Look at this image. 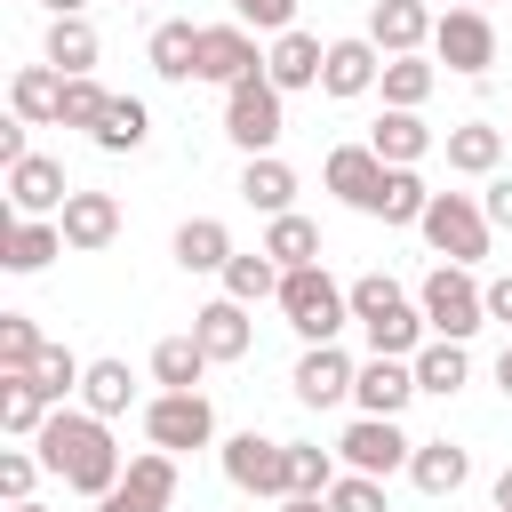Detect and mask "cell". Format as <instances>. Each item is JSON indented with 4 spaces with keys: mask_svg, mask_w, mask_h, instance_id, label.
<instances>
[{
    "mask_svg": "<svg viewBox=\"0 0 512 512\" xmlns=\"http://www.w3.org/2000/svg\"><path fill=\"white\" fill-rule=\"evenodd\" d=\"M384 160L368 152V144H336L328 152V192L344 200V208H360V216H376V200H384Z\"/></svg>",
    "mask_w": 512,
    "mask_h": 512,
    "instance_id": "9a60e30c",
    "label": "cell"
},
{
    "mask_svg": "<svg viewBox=\"0 0 512 512\" xmlns=\"http://www.w3.org/2000/svg\"><path fill=\"white\" fill-rule=\"evenodd\" d=\"M336 456H344V472L392 480V472H408L416 440L400 432V416H352V424H344V440H336Z\"/></svg>",
    "mask_w": 512,
    "mask_h": 512,
    "instance_id": "52a82bcc",
    "label": "cell"
},
{
    "mask_svg": "<svg viewBox=\"0 0 512 512\" xmlns=\"http://www.w3.org/2000/svg\"><path fill=\"white\" fill-rule=\"evenodd\" d=\"M32 456H40L72 496H112L120 472H128V456L112 448V424L88 416V408H56V416L40 424V440H32Z\"/></svg>",
    "mask_w": 512,
    "mask_h": 512,
    "instance_id": "6da1fadb",
    "label": "cell"
},
{
    "mask_svg": "<svg viewBox=\"0 0 512 512\" xmlns=\"http://www.w3.org/2000/svg\"><path fill=\"white\" fill-rule=\"evenodd\" d=\"M352 400H360V416H400L408 400H416V360H360V384H352Z\"/></svg>",
    "mask_w": 512,
    "mask_h": 512,
    "instance_id": "d6986e66",
    "label": "cell"
},
{
    "mask_svg": "<svg viewBox=\"0 0 512 512\" xmlns=\"http://www.w3.org/2000/svg\"><path fill=\"white\" fill-rule=\"evenodd\" d=\"M40 352H48V336L32 328V312H0V376H32Z\"/></svg>",
    "mask_w": 512,
    "mask_h": 512,
    "instance_id": "60d3db41",
    "label": "cell"
},
{
    "mask_svg": "<svg viewBox=\"0 0 512 512\" xmlns=\"http://www.w3.org/2000/svg\"><path fill=\"white\" fill-rule=\"evenodd\" d=\"M280 512H328V496H280Z\"/></svg>",
    "mask_w": 512,
    "mask_h": 512,
    "instance_id": "681fc988",
    "label": "cell"
},
{
    "mask_svg": "<svg viewBox=\"0 0 512 512\" xmlns=\"http://www.w3.org/2000/svg\"><path fill=\"white\" fill-rule=\"evenodd\" d=\"M448 168H456V176H496V168H504V128H488V120L448 128Z\"/></svg>",
    "mask_w": 512,
    "mask_h": 512,
    "instance_id": "f546056e",
    "label": "cell"
},
{
    "mask_svg": "<svg viewBox=\"0 0 512 512\" xmlns=\"http://www.w3.org/2000/svg\"><path fill=\"white\" fill-rule=\"evenodd\" d=\"M344 472H336V456L320 448V440H288V496H328Z\"/></svg>",
    "mask_w": 512,
    "mask_h": 512,
    "instance_id": "f35d334b",
    "label": "cell"
},
{
    "mask_svg": "<svg viewBox=\"0 0 512 512\" xmlns=\"http://www.w3.org/2000/svg\"><path fill=\"white\" fill-rule=\"evenodd\" d=\"M64 256V224L56 216H8L0 224V264L8 272H48Z\"/></svg>",
    "mask_w": 512,
    "mask_h": 512,
    "instance_id": "2e32d148",
    "label": "cell"
},
{
    "mask_svg": "<svg viewBox=\"0 0 512 512\" xmlns=\"http://www.w3.org/2000/svg\"><path fill=\"white\" fill-rule=\"evenodd\" d=\"M384 104L392 112H424V96L440 88V64H424V56H384Z\"/></svg>",
    "mask_w": 512,
    "mask_h": 512,
    "instance_id": "836d02e7",
    "label": "cell"
},
{
    "mask_svg": "<svg viewBox=\"0 0 512 512\" xmlns=\"http://www.w3.org/2000/svg\"><path fill=\"white\" fill-rule=\"evenodd\" d=\"M328 512H392V504H384V480H368V472H344V480L328 488Z\"/></svg>",
    "mask_w": 512,
    "mask_h": 512,
    "instance_id": "7bdbcfd3",
    "label": "cell"
},
{
    "mask_svg": "<svg viewBox=\"0 0 512 512\" xmlns=\"http://www.w3.org/2000/svg\"><path fill=\"white\" fill-rule=\"evenodd\" d=\"M56 224H64V248L96 256V248H112V240H120V200H112V192H72Z\"/></svg>",
    "mask_w": 512,
    "mask_h": 512,
    "instance_id": "ac0fdd59",
    "label": "cell"
},
{
    "mask_svg": "<svg viewBox=\"0 0 512 512\" xmlns=\"http://www.w3.org/2000/svg\"><path fill=\"white\" fill-rule=\"evenodd\" d=\"M232 256H240V248H232V232H224L216 216H184V224H176V264H184V272H216V280H224Z\"/></svg>",
    "mask_w": 512,
    "mask_h": 512,
    "instance_id": "484cf974",
    "label": "cell"
},
{
    "mask_svg": "<svg viewBox=\"0 0 512 512\" xmlns=\"http://www.w3.org/2000/svg\"><path fill=\"white\" fill-rule=\"evenodd\" d=\"M368 152H376L384 168H416V160L432 152V128H424L416 112H392V104H384V120L368 128Z\"/></svg>",
    "mask_w": 512,
    "mask_h": 512,
    "instance_id": "cb8c5ba5",
    "label": "cell"
},
{
    "mask_svg": "<svg viewBox=\"0 0 512 512\" xmlns=\"http://www.w3.org/2000/svg\"><path fill=\"white\" fill-rule=\"evenodd\" d=\"M40 472H48V464H40L32 448H8V456H0V496H8V504H32V480H40Z\"/></svg>",
    "mask_w": 512,
    "mask_h": 512,
    "instance_id": "f6af8a7d",
    "label": "cell"
},
{
    "mask_svg": "<svg viewBox=\"0 0 512 512\" xmlns=\"http://www.w3.org/2000/svg\"><path fill=\"white\" fill-rule=\"evenodd\" d=\"M144 56H152V72H160V80H200V24H184V16L152 24Z\"/></svg>",
    "mask_w": 512,
    "mask_h": 512,
    "instance_id": "7402d4cb",
    "label": "cell"
},
{
    "mask_svg": "<svg viewBox=\"0 0 512 512\" xmlns=\"http://www.w3.org/2000/svg\"><path fill=\"white\" fill-rule=\"evenodd\" d=\"M384 80V48L368 40V32H352V40H328V64H320V88L336 96V104H352V96H368Z\"/></svg>",
    "mask_w": 512,
    "mask_h": 512,
    "instance_id": "7c38bea8",
    "label": "cell"
},
{
    "mask_svg": "<svg viewBox=\"0 0 512 512\" xmlns=\"http://www.w3.org/2000/svg\"><path fill=\"white\" fill-rule=\"evenodd\" d=\"M192 336H200V352H208V360H248V344H256L248 304H232V296L200 304V312H192Z\"/></svg>",
    "mask_w": 512,
    "mask_h": 512,
    "instance_id": "44dd1931",
    "label": "cell"
},
{
    "mask_svg": "<svg viewBox=\"0 0 512 512\" xmlns=\"http://www.w3.org/2000/svg\"><path fill=\"white\" fill-rule=\"evenodd\" d=\"M424 208H432V184H424L416 168H392V176H384L376 216H384V224H424Z\"/></svg>",
    "mask_w": 512,
    "mask_h": 512,
    "instance_id": "ab89813d",
    "label": "cell"
},
{
    "mask_svg": "<svg viewBox=\"0 0 512 512\" xmlns=\"http://www.w3.org/2000/svg\"><path fill=\"white\" fill-rule=\"evenodd\" d=\"M416 232L432 240L440 264H464V272H472V264L488 256V232H496V224H488V208H480L472 192H432V208H424Z\"/></svg>",
    "mask_w": 512,
    "mask_h": 512,
    "instance_id": "3957f363",
    "label": "cell"
},
{
    "mask_svg": "<svg viewBox=\"0 0 512 512\" xmlns=\"http://www.w3.org/2000/svg\"><path fill=\"white\" fill-rule=\"evenodd\" d=\"M56 408L40 400V384L32 376H0V424H8V440H40V424H48Z\"/></svg>",
    "mask_w": 512,
    "mask_h": 512,
    "instance_id": "e575fe53",
    "label": "cell"
},
{
    "mask_svg": "<svg viewBox=\"0 0 512 512\" xmlns=\"http://www.w3.org/2000/svg\"><path fill=\"white\" fill-rule=\"evenodd\" d=\"M296 400L304 408H336V400H352V384H360V360H344L336 344H304V360H296Z\"/></svg>",
    "mask_w": 512,
    "mask_h": 512,
    "instance_id": "5bb4252c",
    "label": "cell"
},
{
    "mask_svg": "<svg viewBox=\"0 0 512 512\" xmlns=\"http://www.w3.org/2000/svg\"><path fill=\"white\" fill-rule=\"evenodd\" d=\"M432 56H440L448 72L480 80V72L496 64V24H488V8H448V16L432 24Z\"/></svg>",
    "mask_w": 512,
    "mask_h": 512,
    "instance_id": "ba28073f",
    "label": "cell"
},
{
    "mask_svg": "<svg viewBox=\"0 0 512 512\" xmlns=\"http://www.w3.org/2000/svg\"><path fill=\"white\" fill-rule=\"evenodd\" d=\"M96 56H104V40H96V24H88V16H48V64H56L64 80L96 72Z\"/></svg>",
    "mask_w": 512,
    "mask_h": 512,
    "instance_id": "f1b7e54d",
    "label": "cell"
},
{
    "mask_svg": "<svg viewBox=\"0 0 512 512\" xmlns=\"http://www.w3.org/2000/svg\"><path fill=\"white\" fill-rule=\"evenodd\" d=\"M320 64H328V48L296 24V32H280L272 48H264V80L280 88V96H296V88H320Z\"/></svg>",
    "mask_w": 512,
    "mask_h": 512,
    "instance_id": "e0dca14e",
    "label": "cell"
},
{
    "mask_svg": "<svg viewBox=\"0 0 512 512\" xmlns=\"http://www.w3.org/2000/svg\"><path fill=\"white\" fill-rule=\"evenodd\" d=\"M208 368H216V360L200 352V336H192V328L152 344V384H160V392H200V376H208Z\"/></svg>",
    "mask_w": 512,
    "mask_h": 512,
    "instance_id": "4316f807",
    "label": "cell"
},
{
    "mask_svg": "<svg viewBox=\"0 0 512 512\" xmlns=\"http://www.w3.org/2000/svg\"><path fill=\"white\" fill-rule=\"evenodd\" d=\"M456 8H488V0H456Z\"/></svg>",
    "mask_w": 512,
    "mask_h": 512,
    "instance_id": "11a10c76",
    "label": "cell"
},
{
    "mask_svg": "<svg viewBox=\"0 0 512 512\" xmlns=\"http://www.w3.org/2000/svg\"><path fill=\"white\" fill-rule=\"evenodd\" d=\"M240 200H248L256 216H288V208H296V168H288L280 152L248 160V168H240Z\"/></svg>",
    "mask_w": 512,
    "mask_h": 512,
    "instance_id": "d4e9b609",
    "label": "cell"
},
{
    "mask_svg": "<svg viewBox=\"0 0 512 512\" xmlns=\"http://www.w3.org/2000/svg\"><path fill=\"white\" fill-rule=\"evenodd\" d=\"M232 24H248V32H296V0H232Z\"/></svg>",
    "mask_w": 512,
    "mask_h": 512,
    "instance_id": "ee69618b",
    "label": "cell"
},
{
    "mask_svg": "<svg viewBox=\"0 0 512 512\" xmlns=\"http://www.w3.org/2000/svg\"><path fill=\"white\" fill-rule=\"evenodd\" d=\"M64 200H72L64 160L32 152V160H16V168H8V216H64Z\"/></svg>",
    "mask_w": 512,
    "mask_h": 512,
    "instance_id": "4fadbf2b",
    "label": "cell"
},
{
    "mask_svg": "<svg viewBox=\"0 0 512 512\" xmlns=\"http://www.w3.org/2000/svg\"><path fill=\"white\" fill-rule=\"evenodd\" d=\"M224 136H232L248 160H264V152L288 136V96H280L272 80H248V88H232V96H224Z\"/></svg>",
    "mask_w": 512,
    "mask_h": 512,
    "instance_id": "5b68a950",
    "label": "cell"
},
{
    "mask_svg": "<svg viewBox=\"0 0 512 512\" xmlns=\"http://www.w3.org/2000/svg\"><path fill=\"white\" fill-rule=\"evenodd\" d=\"M40 8H48V16H80L88 0H40Z\"/></svg>",
    "mask_w": 512,
    "mask_h": 512,
    "instance_id": "816d5d0a",
    "label": "cell"
},
{
    "mask_svg": "<svg viewBox=\"0 0 512 512\" xmlns=\"http://www.w3.org/2000/svg\"><path fill=\"white\" fill-rule=\"evenodd\" d=\"M80 408L88 416H128L136 408V376H128V360H88V384H80Z\"/></svg>",
    "mask_w": 512,
    "mask_h": 512,
    "instance_id": "d6a6232c",
    "label": "cell"
},
{
    "mask_svg": "<svg viewBox=\"0 0 512 512\" xmlns=\"http://www.w3.org/2000/svg\"><path fill=\"white\" fill-rule=\"evenodd\" d=\"M224 296H232V304H264V296H280V264H272L264 248L232 256V264H224Z\"/></svg>",
    "mask_w": 512,
    "mask_h": 512,
    "instance_id": "8d00e7d4",
    "label": "cell"
},
{
    "mask_svg": "<svg viewBox=\"0 0 512 512\" xmlns=\"http://www.w3.org/2000/svg\"><path fill=\"white\" fill-rule=\"evenodd\" d=\"M8 512H48V504H40V496H32V504H8Z\"/></svg>",
    "mask_w": 512,
    "mask_h": 512,
    "instance_id": "db71d44e",
    "label": "cell"
},
{
    "mask_svg": "<svg viewBox=\"0 0 512 512\" xmlns=\"http://www.w3.org/2000/svg\"><path fill=\"white\" fill-rule=\"evenodd\" d=\"M144 440L168 448V456L208 448V440H216V408H208V392H152V400H144Z\"/></svg>",
    "mask_w": 512,
    "mask_h": 512,
    "instance_id": "8992f818",
    "label": "cell"
},
{
    "mask_svg": "<svg viewBox=\"0 0 512 512\" xmlns=\"http://www.w3.org/2000/svg\"><path fill=\"white\" fill-rule=\"evenodd\" d=\"M416 304H424V328L432 336H472V328H488V288L464 272V264H432L424 272V288H416Z\"/></svg>",
    "mask_w": 512,
    "mask_h": 512,
    "instance_id": "277c9868",
    "label": "cell"
},
{
    "mask_svg": "<svg viewBox=\"0 0 512 512\" xmlns=\"http://www.w3.org/2000/svg\"><path fill=\"white\" fill-rule=\"evenodd\" d=\"M264 256H272L280 272L320 264V224H312V216H296V208H288V216H272V224H264Z\"/></svg>",
    "mask_w": 512,
    "mask_h": 512,
    "instance_id": "4dcf8cb0",
    "label": "cell"
},
{
    "mask_svg": "<svg viewBox=\"0 0 512 512\" xmlns=\"http://www.w3.org/2000/svg\"><path fill=\"white\" fill-rule=\"evenodd\" d=\"M8 104H16L24 128H48V120L64 112V72H56V64H24V72L8 80Z\"/></svg>",
    "mask_w": 512,
    "mask_h": 512,
    "instance_id": "603a6c76",
    "label": "cell"
},
{
    "mask_svg": "<svg viewBox=\"0 0 512 512\" xmlns=\"http://www.w3.org/2000/svg\"><path fill=\"white\" fill-rule=\"evenodd\" d=\"M464 376H472V352H464L456 336H432V344L416 352V392L448 400V392H464Z\"/></svg>",
    "mask_w": 512,
    "mask_h": 512,
    "instance_id": "1f68e13d",
    "label": "cell"
},
{
    "mask_svg": "<svg viewBox=\"0 0 512 512\" xmlns=\"http://www.w3.org/2000/svg\"><path fill=\"white\" fill-rule=\"evenodd\" d=\"M200 80H216L224 96L248 88V80H264V48H256V32H248V24H200Z\"/></svg>",
    "mask_w": 512,
    "mask_h": 512,
    "instance_id": "9c48e42d",
    "label": "cell"
},
{
    "mask_svg": "<svg viewBox=\"0 0 512 512\" xmlns=\"http://www.w3.org/2000/svg\"><path fill=\"white\" fill-rule=\"evenodd\" d=\"M496 512H512V464L496 472Z\"/></svg>",
    "mask_w": 512,
    "mask_h": 512,
    "instance_id": "f907efd6",
    "label": "cell"
},
{
    "mask_svg": "<svg viewBox=\"0 0 512 512\" xmlns=\"http://www.w3.org/2000/svg\"><path fill=\"white\" fill-rule=\"evenodd\" d=\"M488 320H504V328H512V272H496V280H488Z\"/></svg>",
    "mask_w": 512,
    "mask_h": 512,
    "instance_id": "c3c4849f",
    "label": "cell"
},
{
    "mask_svg": "<svg viewBox=\"0 0 512 512\" xmlns=\"http://www.w3.org/2000/svg\"><path fill=\"white\" fill-rule=\"evenodd\" d=\"M480 208H488V224L512 232V176H488V200H480Z\"/></svg>",
    "mask_w": 512,
    "mask_h": 512,
    "instance_id": "bcb514c9",
    "label": "cell"
},
{
    "mask_svg": "<svg viewBox=\"0 0 512 512\" xmlns=\"http://www.w3.org/2000/svg\"><path fill=\"white\" fill-rule=\"evenodd\" d=\"M224 480H232L240 496H288V440L232 432V440H224Z\"/></svg>",
    "mask_w": 512,
    "mask_h": 512,
    "instance_id": "30bf717a",
    "label": "cell"
},
{
    "mask_svg": "<svg viewBox=\"0 0 512 512\" xmlns=\"http://www.w3.org/2000/svg\"><path fill=\"white\" fill-rule=\"evenodd\" d=\"M272 304L288 312V328H296L304 344H336V328L352 320V288H336V280H328V264L280 272V296H272Z\"/></svg>",
    "mask_w": 512,
    "mask_h": 512,
    "instance_id": "7a4b0ae2",
    "label": "cell"
},
{
    "mask_svg": "<svg viewBox=\"0 0 512 512\" xmlns=\"http://www.w3.org/2000/svg\"><path fill=\"white\" fill-rule=\"evenodd\" d=\"M432 24H440V16H432L424 0H376V8H368V40H376L384 56H416V48L432 40Z\"/></svg>",
    "mask_w": 512,
    "mask_h": 512,
    "instance_id": "ffe728a7",
    "label": "cell"
},
{
    "mask_svg": "<svg viewBox=\"0 0 512 512\" xmlns=\"http://www.w3.org/2000/svg\"><path fill=\"white\" fill-rule=\"evenodd\" d=\"M144 136H152V112H144L136 96H112L104 120H96V152H136Z\"/></svg>",
    "mask_w": 512,
    "mask_h": 512,
    "instance_id": "d590c367",
    "label": "cell"
},
{
    "mask_svg": "<svg viewBox=\"0 0 512 512\" xmlns=\"http://www.w3.org/2000/svg\"><path fill=\"white\" fill-rule=\"evenodd\" d=\"M32 384H40V400H48V408H64V400L88 384V360H80V352H64V344H48V352L32 360Z\"/></svg>",
    "mask_w": 512,
    "mask_h": 512,
    "instance_id": "74e56055",
    "label": "cell"
},
{
    "mask_svg": "<svg viewBox=\"0 0 512 512\" xmlns=\"http://www.w3.org/2000/svg\"><path fill=\"white\" fill-rule=\"evenodd\" d=\"M496 384H504V392H512V344H504V352H496Z\"/></svg>",
    "mask_w": 512,
    "mask_h": 512,
    "instance_id": "f5cc1de1",
    "label": "cell"
},
{
    "mask_svg": "<svg viewBox=\"0 0 512 512\" xmlns=\"http://www.w3.org/2000/svg\"><path fill=\"white\" fill-rule=\"evenodd\" d=\"M104 88H96V72H80V80H64V112H56V128H88L96 136V120H104Z\"/></svg>",
    "mask_w": 512,
    "mask_h": 512,
    "instance_id": "b9f144b4",
    "label": "cell"
},
{
    "mask_svg": "<svg viewBox=\"0 0 512 512\" xmlns=\"http://www.w3.org/2000/svg\"><path fill=\"white\" fill-rule=\"evenodd\" d=\"M408 480H416L424 496H456V488L472 480V456H464L456 440H416V456H408Z\"/></svg>",
    "mask_w": 512,
    "mask_h": 512,
    "instance_id": "83f0119b",
    "label": "cell"
},
{
    "mask_svg": "<svg viewBox=\"0 0 512 512\" xmlns=\"http://www.w3.org/2000/svg\"><path fill=\"white\" fill-rule=\"evenodd\" d=\"M0 160L16 168V160H32V144H24V120H0Z\"/></svg>",
    "mask_w": 512,
    "mask_h": 512,
    "instance_id": "7dc6e473",
    "label": "cell"
},
{
    "mask_svg": "<svg viewBox=\"0 0 512 512\" xmlns=\"http://www.w3.org/2000/svg\"><path fill=\"white\" fill-rule=\"evenodd\" d=\"M168 504H176V456H168V448L128 456L120 488H112V496H96V512H168Z\"/></svg>",
    "mask_w": 512,
    "mask_h": 512,
    "instance_id": "8fae6325",
    "label": "cell"
}]
</instances>
